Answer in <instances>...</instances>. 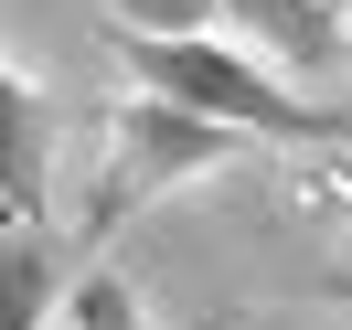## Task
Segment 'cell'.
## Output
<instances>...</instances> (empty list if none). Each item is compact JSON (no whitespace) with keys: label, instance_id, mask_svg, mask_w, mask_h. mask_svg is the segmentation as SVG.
I'll return each mask as SVG.
<instances>
[{"label":"cell","instance_id":"cell-9","mask_svg":"<svg viewBox=\"0 0 352 330\" xmlns=\"http://www.w3.org/2000/svg\"><path fill=\"white\" fill-rule=\"evenodd\" d=\"M331 11H342V22H352V0H331Z\"/></svg>","mask_w":352,"mask_h":330},{"label":"cell","instance_id":"cell-8","mask_svg":"<svg viewBox=\"0 0 352 330\" xmlns=\"http://www.w3.org/2000/svg\"><path fill=\"white\" fill-rule=\"evenodd\" d=\"M342 75H352V22H342Z\"/></svg>","mask_w":352,"mask_h":330},{"label":"cell","instance_id":"cell-10","mask_svg":"<svg viewBox=\"0 0 352 330\" xmlns=\"http://www.w3.org/2000/svg\"><path fill=\"white\" fill-rule=\"evenodd\" d=\"M203 330H235V320H203Z\"/></svg>","mask_w":352,"mask_h":330},{"label":"cell","instance_id":"cell-7","mask_svg":"<svg viewBox=\"0 0 352 330\" xmlns=\"http://www.w3.org/2000/svg\"><path fill=\"white\" fill-rule=\"evenodd\" d=\"M107 32H214V0H107Z\"/></svg>","mask_w":352,"mask_h":330},{"label":"cell","instance_id":"cell-2","mask_svg":"<svg viewBox=\"0 0 352 330\" xmlns=\"http://www.w3.org/2000/svg\"><path fill=\"white\" fill-rule=\"evenodd\" d=\"M235 150H245L235 128H214V117L171 107V96H118V107H107V171H96V192H86V245H107L118 224L150 213L160 192H182V181L224 171Z\"/></svg>","mask_w":352,"mask_h":330},{"label":"cell","instance_id":"cell-5","mask_svg":"<svg viewBox=\"0 0 352 330\" xmlns=\"http://www.w3.org/2000/svg\"><path fill=\"white\" fill-rule=\"evenodd\" d=\"M54 298H65V245H54V224H11L0 213V330H43Z\"/></svg>","mask_w":352,"mask_h":330},{"label":"cell","instance_id":"cell-11","mask_svg":"<svg viewBox=\"0 0 352 330\" xmlns=\"http://www.w3.org/2000/svg\"><path fill=\"white\" fill-rule=\"evenodd\" d=\"M342 287H352V266H342Z\"/></svg>","mask_w":352,"mask_h":330},{"label":"cell","instance_id":"cell-1","mask_svg":"<svg viewBox=\"0 0 352 330\" xmlns=\"http://www.w3.org/2000/svg\"><path fill=\"white\" fill-rule=\"evenodd\" d=\"M118 64L139 75V96H171V107L235 128L245 150H342L352 139V107L331 96H299L278 64H256L245 43L224 32H107Z\"/></svg>","mask_w":352,"mask_h":330},{"label":"cell","instance_id":"cell-4","mask_svg":"<svg viewBox=\"0 0 352 330\" xmlns=\"http://www.w3.org/2000/svg\"><path fill=\"white\" fill-rule=\"evenodd\" d=\"M43 171H54V107L11 54H0V213L32 224L43 213Z\"/></svg>","mask_w":352,"mask_h":330},{"label":"cell","instance_id":"cell-6","mask_svg":"<svg viewBox=\"0 0 352 330\" xmlns=\"http://www.w3.org/2000/svg\"><path fill=\"white\" fill-rule=\"evenodd\" d=\"M75 330H150L139 320V287L118 277V266H86V277H75Z\"/></svg>","mask_w":352,"mask_h":330},{"label":"cell","instance_id":"cell-3","mask_svg":"<svg viewBox=\"0 0 352 330\" xmlns=\"http://www.w3.org/2000/svg\"><path fill=\"white\" fill-rule=\"evenodd\" d=\"M214 32L245 43L256 64H288L299 86L309 75H342V11L331 0H214Z\"/></svg>","mask_w":352,"mask_h":330}]
</instances>
